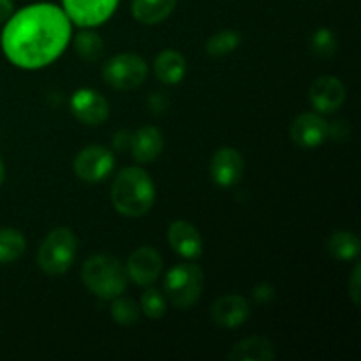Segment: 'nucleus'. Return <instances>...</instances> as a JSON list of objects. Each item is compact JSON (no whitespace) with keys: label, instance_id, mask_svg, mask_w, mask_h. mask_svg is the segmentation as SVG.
Segmentation results:
<instances>
[{"label":"nucleus","instance_id":"f257e3e1","mask_svg":"<svg viewBox=\"0 0 361 361\" xmlns=\"http://www.w3.org/2000/svg\"><path fill=\"white\" fill-rule=\"evenodd\" d=\"M69 35V18L60 7L35 4L11 18L2 32V48L14 66L41 69L63 51Z\"/></svg>","mask_w":361,"mask_h":361},{"label":"nucleus","instance_id":"f03ea898","mask_svg":"<svg viewBox=\"0 0 361 361\" xmlns=\"http://www.w3.org/2000/svg\"><path fill=\"white\" fill-rule=\"evenodd\" d=\"M155 200V185L145 169L126 168L111 185V201L116 212L126 217H143Z\"/></svg>","mask_w":361,"mask_h":361},{"label":"nucleus","instance_id":"7ed1b4c3","mask_svg":"<svg viewBox=\"0 0 361 361\" xmlns=\"http://www.w3.org/2000/svg\"><path fill=\"white\" fill-rule=\"evenodd\" d=\"M81 277L88 291L102 300H115L122 296L129 282L126 267L111 256L88 257L81 270Z\"/></svg>","mask_w":361,"mask_h":361},{"label":"nucleus","instance_id":"20e7f679","mask_svg":"<svg viewBox=\"0 0 361 361\" xmlns=\"http://www.w3.org/2000/svg\"><path fill=\"white\" fill-rule=\"evenodd\" d=\"M78 240L69 228H56L44 238L37 254V264L44 274L56 277L73 267Z\"/></svg>","mask_w":361,"mask_h":361},{"label":"nucleus","instance_id":"39448f33","mask_svg":"<svg viewBox=\"0 0 361 361\" xmlns=\"http://www.w3.org/2000/svg\"><path fill=\"white\" fill-rule=\"evenodd\" d=\"M204 275L197 264L182 263L166 274L164 293L176 309H190L203 293Z\"/></svg>","mask_w":361,"mask_h":361},{"label":"nucleus","instance_id":"423d86ee","mask_svg":"<svg viewBox=\"0 0 361 361\" xmlns=\"http://www.w3.org/2000/svg\"><path fill=\"white\" fill-rule=\"evenodd\" d=\"M148 67L141 56L120 53L111 56L102 67V80L116 90H133L147 80Z\"/></svg>","mask_w":361,"mask_h":361},{"label":"nucleus","instance_id":"0eeeda50","mask_svg":"<svg viewBox=\"0 0 361 361\" xmlns=\"http://www.w3.org/2000/svg\"><path fill=\"white\" fill-rule=\"evenodd\" d=\"M115 166V157L111 150L101 145H92L83 148L74 159V173L83 182H102L111 173Z\"/></svg>","mask_w":361,"mask_h":361},{"label":"nucleus","instance_id":"6e6552de","mask_svg":"<svg viewBox=\"0 0 361 361\" xmlns=\"http://www.w3.org/2000/svg\"><path fill=\"white\" fill-rule=\"evenodd\" d=\"M69 20L80 27H97L116 9L118 0H62Z\"/></svg>","mask_w":361,"mask_h":361},{"label":"nucleus","instance_id":"1a4fd4ad","mask_svg":"<svg viewBox=\"0 0 361 361\" xmlns=\"http://www.w3.org/2000/svg\"><path fill=\"white\" fill-rule=\"evenodd\" d=\"M71 111L87 126H99L109 116V104L99 92L81 88L71 97Z\"/></svg>","mask_w":361,"mask_h":361},{"label":"nucleus","instance_id":"9d476101","mask_svg":"<svg viewBox=\"0 0 361 361\" xmlns=\"http://www.w3.org/2000/svg\"><path fill=\"white\" fill-rule=\"evenodd\" d=\"M127 277L137 286H150L162 271V257L154 247H141L130 254L127 261Z\"/></svg>","mask_w":361,"mask_h":361},{"label":"nucleus","instance_id":"9b49d317","mask_svg":"<svg viewBox=\"0 0 361 361\" xmlns=\"http://www.w3.org/2000/svg\"><path fill=\"white\" fill-rule=\"evenodd\" d=\"M243 169H245V164H243V157L240 155V152L226 147L215 152L210 164V175L219 187L228 189L242 180Z\"/></svg>","mask_w":361,"mask_h":361},{"label":"nucleus","instance_id":"f8f14e48","mask_svg":"<svg viewBox=\"0 0 361 361\" xmlns=\"http://www.w3.org/2000/svg\"><path fill=\"white\" fill-rule=\"evenodd\" d=\"M310 102L321 113H334L345 101V87L338 78L321 76L310 85Z\"/></svg>","mask_w":361,"mask_h":361},{"label":"nucleus","instance_id":"ddd939ff","mask_svg":"<svg viewBox=\"0 0 361 361\" xmlns=\"http://www.w3.org/2000/svg\"><path fill=\"white\" fill-rule=\"evenodd\" d=\"M289 136L298 147L316 148L328 140V123L314 113H303L291 123Z\"/></svg>","mask_w":361,"mask_h":361},{"label":"nucleus","instance_id":"4468645a","mask_svg":"<svg viewBox=\"0 0 361 361\" xmlns=\"http://www.w3.org/2000/svg\"><path fill=\"white\" fill-rule=\"evenodd\" d=\"M169 245L185 259H197L203 254V238L200 231L187 221H175L168 229Z\"/></svg>","mask_w":361,"mask_h":361},{"label":"nucleus","instance_id":"2eb2a0df","mask_svg":"<svg viewBox=\"0 0 361 361\" xmlns=\"http://www.w3.org/2000/svg\"><path fill=\"white\" fill-rule=\"evenodd\" d=\"M250 305L243 296L228 295L212 305V319L222 328H238L249 319Z\"/></svg>","mask_w":361,"mask_h":361},{"label":"nucleus","instance_id":"dca6fc26","mask_svg":"<svg viewBox=\"0 0 361 361\" xmlns=\"http://www.w3.org/2000/svg\"><path fill=\"white\" fill-rule=\"evenodd\" d=\"M162 148H164V137L161 130L154 126L141 127L130 137L133 157L141 164L155 161L161 155Z\"/></svg>","mask_w":361,"mask_h":361},{"label":"nucleus","instance_id":"f3484780","mask_svg":"<svg viewBox=\"0 0 361 361\" xmlns=\"http://www.w3.org/2000/svg\"><path fill=\"white\" fill-rule=\"evenodd\" d=\"M277 356L275 345L264 337H250L229 351V361H271Z\"/></svg>","mask_w":361,"mask_h":361},{"label":"nucleus","instance_id":"a211bd4d","mask_svg":"<svg viewBox=\"0 0 361 361\" xmlns=\"http://www.w3.org/2000/svg\"><path fill=\"white\" fill-rule=\"evenodd\" d=\"M154 71L159 81L166 85H176L185 78L187 62L182 53L175 51V49H164L155 59Z\"/></svg>","mask_w":361,"mask_h":361},{"label":"nucleus","instance_id":"6ab92c4d","mask_svg":"<svg viewBox=\"0 0 361 361\" xmlns=\"http://www.w3.org/2000/svg\"><path fill=\"white\" fill-rule=\"evenodd\" d=\"M178 0H133V16L143 25H157L173 13Z\"/></svg>","mask_w":361,"mask_h":361},{"label":"nucleus","instance_id":"aec40b11","mask_svg":"<svg viewBox=\"0 0 361 361\" xmlns=\"http://www.w3.org/2000/svg\"><path fill=\"white\" fill-rule=\"evenodd\" d=\"M326 249L335 259L338 261H351L360 256L361 243L360 238L351 231H335L328 238Z\"/></svg>","mask_w":361,"mask_h":361},{"label":"nucleus","instance_id":"412c9836","mask_svg":"<svg viewBox=\"0 0 361 361\" xmlns=\"http://www.w3.org/2000/svg\"><path fill=\"white\" fill-rule=\"evenodd\" d=\"M25 247H27V242L20 231L11 228L0 229V264L20 259L25 252Z\"/></svg>","mask_w":361,"mask_h":361},{"label":"nucleus","instance_id":"4be33fe9","mask_svg":"<svg viewBox=\"0 0 361 361\" xmlns=\"http://www.w3.org/2000/svg\"><path fill=\"white\" fill-rule=\"evenodd\" d=\"M74 49H76L78 56L85 62H99L104 53V42H102L101 35L95 32H81L74 39Z\"/></svg>","mask_w":361,"mask_h":361},{"label":"nucleus","instance_id":"5701e85b","mask_svg":"<svg viewBox=\"0 0 361 361\" xmlns=\"http://www.w3.org/2000/svg\"><path fill=\"white\" fill-rule=\"evenodd\" d=\"M240 42H242V37H240L238 32H219V34L212 35V37L208 39L207 53L210 56H224L228 55V53L235 51L240 46Z\"/></svg>","mask_w":361,"mask_h":361},{"label":"nucleus","instance_id":"b1692460","mask_svg":"<svg viewBox=\"0 0 361 361\" xmlns=\"http://www.w3.org/2000/svg\"><path fill=\"white\" fill-rule=\"evenodd\" d=\"M111 316L115 323L122 326H130L140 319V305L130 298H115L111 305Z\"/></svg>","mask_w":361,"mask_h":361},{"label":"nucleus","instance_id":"393cba45","mask_svg":"<svg viewBox=\"0 0 361 361\" xmlns=\"http://www.w3.org/2000/svg\"><path fill=\"white\" fill-rule=\"evenodd\" d=\"M310 49L316 56H321V59H330L337 53L338 42L337 37L331 30L328 28H319L316 34L312 35V41H310Z\"/></svg>","mask_w":361,"mask_h":361},{"label":"nucleus","instance_id":"a878e982","mask_svg":"<svg viewBox=\"0 0 361 361\" xmlns=\"http://www.w3.org/2000/svg\"><path fill=\"white\" fill-rule=\"evenodd\" d=\"M141 309H143L145 316L150 317V319H161L166 314L164 296L161 295V291L154 288L147 289L143 296H141Z\"/></svg>","mask_w":361,"mask_h":361},{"label":"nucleus","instance_id":"bb28decb","mask_svg":"<svg viewBox=\"0 0 361 361\" xmlns=\"http://www.w3.org/2000/svg\"><path fill=\"white\" fill-rule=\"evenodd\" d=\"M349 293H351L353 303L356 307H360L361 303V267L356 264L355 270H353L351 281H349Z\"/></svg>","mask_w":361,"mask_h":361},{"label":"nucleus","instance_id":"cd10ccee","mask_svg":"<svg viewBox=\"0 0 361 361\" xmlns=\"http://www.w3.org/2000/svg\"><path fill=\"white\" fill-rule=\"evenodd\" d=\"M274 288H270V286L263 284L259 286V288H256V291H254V298H256V302L259 303H268L271 298H274Z\"/></svg>","mask_w":361,"mask_h":361},{"label":"nucleus","instance_id":"c85d7f7f","mask_svg":"<svg viewBox=\"0 0 361 361\" xmlns=\"http://www.w3.org/2000/svg\"><path fill=\"white\" fill-rule=\"evenodd\" d=\"M130 137L133 136L127 130H122V133H118L115 136V147L118 150H127V148H130Z\"/></svg>","mask_w":361,"mask_h":361},{"label":"nucleus","instance_id":"c756f323","mask_svg":"<svg viewBox=\"0 0 361 361\" xmlns=\"http://www.w3.org/2000/svg\"><path fill=\"white\" fill-rule=\"evenodd\" d=\"M13 9H14L13 0H0V23L9 20L11 14H13Z\"/></svg>","mask_w":361,"mask_h":361},{"label":"nucleus","instance_id":"7c9ffc66","mask_svg":"<svg viewBox=\"0 0 361 361\" xmlns=\"http://www.w3.org/2000/svg\"><path fill=\"white\" fill-rule=\"evenodd\" d=\"M150 106L154 111H157V108H159V111H164L166 106H168V101L162 97L161 92H155V94L150 97Z\"/></svg>","mask_w":361,"mask_h":361},{"label":"nucleus","instance_id":"2f4dec72","mask_svg":"<svg viewBox=\"0 0 361 361\" xmlns=\"http://www.w3.org/2000/svg\"><path fill=\"white\" fill-rule=\"evenodd\" d=\"M4 176H6V169H4V162L2 159H0V185H2L4 182Z\"/></svg>","mask_w":361,"mask_h":361}]
</instances>
